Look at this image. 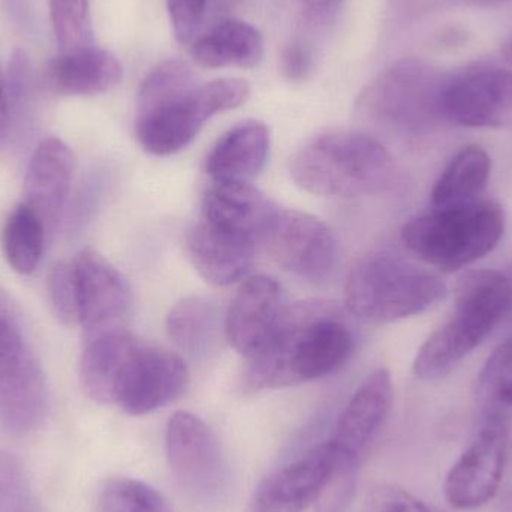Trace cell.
<instances>
[{"label": "cell", "instance_id": "1", "mask_svg": "<svg viewBox=\"0 0 512 512\" xmlns=\"http://www.w3.org/2000/svg\"><path fill=\"white\" fill-rule=\"evenodd\" d=\"M354 351V334L336 303L306 300L286 306L267 345L248 358L243 390L294 387L336 372Z\"/></svg>", "mask_w": 512, "mask_h": 512}, {"label": "cell", "instance_id": "2", "mask_svg": "<svg viewBox=\"0 0 512 512\" xmlns=\"http://www.w3.org/2000/svg\"><path fill=\"white\" fill-rule=\"evenodd\" d=\"M251 86L242 78L198 83L182 60L159 63L138 93L135 135L146 152L170 156L188 147L207 120L248 101Z\"/></svg>", "mask_w": 512, "mask_h": 512}, {"label": "cell", "instance_id": "3", "mask_svg": "<svg viewBox=\"0 0 512 512\" xmlns=\"http://www.w3.org/2000/svg\"><path fill=\"white\" fill-rule=\"evenodd\" d=\"M291 176L319 197H376L396 194L405 185L387 147L361 132H327L307 141L292 158Z\"/></svg>", "mask_w": 512, "mask_h": 512}, {"label": "cell", "instance_id": "4", "mask_svg": "<svg viewBox=\"0 0 512 512\" xmlns=\"http://www.w3.org/2000/svg\"><path fill=\"white\" fill-rule=\"evenodd\" d=\"M512 312V280L496 270L460 277L451 318L418 349L414 375L436 381L450 375Z\"/></svg>", "mask_w": 512, "mask_h": 512}, {"label": "cell", "instance_id": "5", "mask_svg": "<svg viewBox=\"0 0 512 512\" xmlns=\"http://www.w3.org/2000/svg\"><path fill=\"white\" fill-rule=\"evenodd\" d=\"M445 295L447 285L432 271L397 255L373 254L349 273L345 307L366 324H391L427 312Z\"/></svg>", "mask_w": 512, "mask_h": 512}, {"label": "cell", "instance_id": "6", "mask_svg": "<svg viewBox=\"0 0 512 512\" xmlns=\"http://www.w3.org/2000/svg\"><path fill=\"white\" fill-rule=\"evenodd\" d=\"M504 231V209L493 201H474L411 219L402 240L421 261L453 273L492 254Z\"/></svg>", "mask_w": 512, "mask_h": 512}, {"label": "cell", "instance_id": "7", "mask_svg": "<svg viewBox=\"0 0 512 512\" xmlns=\"http://www.w3.org/2000/svg\"><path fill=\"white\" fill-rule=\"evenodd\" d=\"M448 75L417 59H405L382 72L358 99V113L367 122L399 132L421 135L447 122L444 90Z\"/></svg>", "mask_w": 512, "mask_h": 512}, {"label": "cell", "instance_id": "8", "mask_svg": "<svg viewBox=\"0 0 512 512\" xmlns=\"http://www.w3.org/2000/svg\"><path fill=\"white\" fill-rule=\"evenodd\" d=\"M44 370L17 304L0 288V420L12 432L38 429L47 414Z\"/></svg>", "mask_w": 512, "mask_h": 512}, {"label": "cell", "instance_id": "9", "mask_svg": "<svg viewBox=\"0 0 512 512\" xmlns=\"http://www.w3.org/2000/svg\"><path fill=\"white\" fill-rule=\"evenodd\" d=\"M274 261L292 276L322 285L339 265V242L321 219L277 206L261 237Z\"/></svg>", "mask_w": 512, "mask_h": 512}, {"label": "cell", "instance_id": "10", "mask_svg": "<svg viewBox=\"0 0 512 512\" xmlns=\"http://www.w3.org/2000/svg\"><path fill=\"white\" fill-rule=\"evenodd\" d=\"M508 438V414L487 412L480 432L445 478L444 496L450 507L460 511L478 510L498 495L504 483Z\"/></svg>", "mask_w": 512, "mask_h": 512}, {"label": "cell", "instance_id": "11", "mask_svg": "<svg viewBox=\"0 0 512 512\" xmlns=\"http://www.w3.org/2000/svg\"><path fill=\"white\" fill-rule=\"evenodd\" d=\"M188 384V366L180 355L138 342L120 375L114 405L140 417L176 402Z\"/></svg>", "mask_w": 512, "mask_h": 512}, {"label": "cell", "instance_id": "12", "mask_svg": "<svg viewBox=\"0 0 512 512\" xmlns=\"http://www.w3.org/2000/svg\"><path fill=\"white\" fill-rule=\"evenodd\" d=\"M77 280L80 327L87 337L119 330L132 309V291L126 277L108 259L86 248L72 259Z\"/></svg>", "mask_w": 512, "mask_h": 512}, {"label": "cell", "instance_id": "13", "mask_svg": "<svg viewBox=\"0 0 512 512\" xmlns=\"http://www.w3.org/2000/svg\"><path fill=\"white\" fill-rule=\"evenodd\" d=\"M444 114L465 128L512 129V71L472 69L448 77Z\"/></svg>", "mask_w": 512, "mask_h": 512}, {"label": "cell", "instance_id": "14", "mask_svg": "<svg viewBox=\"0 0 512 512\" xmlns=\"http://www.w3.org/2000/svg\"><path fill=\"white\" fill-rule=\"evenodd\" d=\"M168 463L180 486L194 495H207L219 486L221 450L212 430L197 415H171L165 432Z\"/></svg>", "mask_w": 512, "mask_h": 512}, {"label": "cell", "instance_id": "15", "mask_svg": "<svg viewBox=\"0 0 512 512\" xmlns=\"http://www.w3.org/2000/svg\"><path fill=\"white\" fill-rule=\"evenodd\" d=\"M334 463L333 444L318 445L297 462L264 478L256 487L251 512H306L321 498Z\"/></svg>", "mask_w": 512, "mask_h": 512}, {"label": "cell", "instance_id": "16", "mask_svg": "<svg viewBox=\"0 0 512 512\" xmlns=\"http://www.w3.org/2000/svg\"><path fill=\"white\" fill-rule=\"evenodd\" d=\"M391 373L381 367L370 373L340 414L330 439L337 456L358 463L378 438L393 406Z\"/></svg>", "mask_w": 512, "mask_h": 512}, {"label": "cell", "instance_id": "17", "mask_svg": "<svg viewBox=\"0 0 512 512\" xmlns=\"http://www.w3.org/2000/svg\"><path fill=\"white\" fill-rule=\"evenodd\" d=\"M282 286L273 277L258 274L240 286L225 318V336L243 357H254L273 336L283 310Z\"/></svg>", "mask_w": 512, "mask_h": 512}, {"label": "cell", "instance_id": "18", "mask_svg": "<svg viewBox=\"0 0 512 512\" xmlns=\"http://www.w3.org/2000/svg\"><path fill=\"white\" fill-rule=\"evenodd\" d=\"M74 173V153L59 138H45L30 158L24 179V204L42 219L48 233L63 222Z\"/></svg>", "mask_w": 512, "mask_h": 512}, {"label": "cell", "instance_id": "19", "mask_svg": "<svg viewBox=\"0 0 512 512\" xmlns=\"http://www.w3.org/2000/svg\"><path fill=\"white\" fill-rule=\"evenodd\" d=\"M185 248L204 280L228 286L248 276L254 265L256 242L200 219L186 231Z\"/></svg>", "mask_w": 512, "mask_h": 512}, {"label": "cell", "instance_id": "20", "mask_svg": "<svg viewBox=\"0 0 512 512\" xmlns=\"http://www.w3.org/2000/svg\"><path fill=\"white\" fill-rule=\"evenodd\" d=\"M276 204L252 183H216L207 189L201 219L261 243Z\"/></svg>", "mask_w": 512, "mask_h": 512}, {"label": "cell", "instance_id": "21", "mask_svg": "<svg viewBox=\"0 0 512 512\" xmlns=\"http://www.w3.org/2000/svg\"><path fill=\"white\" fill-rule=\"evenodd\" d=\"M270 132L258 120H246L219 138L206 159V173L216 183H252L264 170Z\"/></svg>", "mask_w": 512, "mask_h": 512}, {"label": "cell", "instance_id": "22", "mask_svg": "<svg viewBox=\"0 0 512 512\" xmlns=\"http://www.w3.org/2000/svg\"><path fill=\"white\" fill-rule=\"evenodd\" d=\"M140 340L125 328L87 337L80 360V381L93 402L114 405L120 375Z\"/></svg>", "mask_w": 512, "mask_h": 512}, {"label": "cell", "instance_id": "23", "mask_svg": "<svg viewBox=\"0 0 512 512\" xmlns=\"http://www.w3.org/2000/svg\"><path fill=\"white\" fill-rule=\"evenodd\" d=\"M264 36L236 18L219 21L192 44L191 56L201 68H254L264 57Z\"/></svg>", "mask_w": 512, "mask_h": 512}, {"label": "cell", "instance_id": "24", "mask_svg": "<svg viewBox=\"0 0 512 512\" xmlns=\"http://www.w3.org/2000/svg\"><path fill=\"white\" fill-rule=\"evenodd\" d=\"M122 77L123 68L116 56L95 47L60 54L47 69L51 89L65 95H101L119 84Z\"/></svg>", "mask_w": 512, "mask_h": 512}, {"label": "cell", "instance_id": "25", "mask_svg": "<svg viewBox=\"0 0 512 512\" xmlns=\"http://www.w3.org/2000/svg\"><path fill=\"white\" fill-rule=\"evenodd\" d=\"M492 173V159L478 146H466L456 153L436 180L432 191L433 209L474 203L484 191Z\"/></svg>", "mask_w": 512, "mask_h": 512}, {"label": "cell", "instance_id": "26", "mask_svg": "<svg viewBox=\"0 0 512 512\" xmlns=\"http://www.w3.org/2000/svg\"><path fill=\"white\" fill-rule=\"evenodd\" d=\"M219 315L215 304L201 297L182 298L167 316V333L186 354L201 355L216 342Z\"/></svg>", "mask_w": 512, "mask_h": 512}, {"label": "cell", "instance_id": "27", "mask_svg": "<svg viewBox=\"0 0 512 512\" xmlns=\"http://www.w3.org/2000/svg\"><path fill=\"white\" fill-rule=\"evenodd\" d=\"M47 228L27 204L12 210L2 231V248L8 264L20 274H32L44 255Z\"/></svg>", "mask_w": 512, "mask_h": 512}, {"label": "cell", "instance_id": "28", "mask_svg": "<svg viewBox=\"0 0 512 512\" xmlns=\"http://www.w3.org/2000/svg\"><path fill=\"white\" fill-rule=\"evenodd\" d=\"M50 15L60 54L93 47L89 0H50Z\"/></svg>", "mask_w": 512, "mask_h": 512}, {"label": "cell", "instance_id": "29", "mask_svg": "<svg viewBox=\"0 0 512 512\" xmlns=\"http://www.w3.org/2000/svg\"><path fill=\"white\" fill-rule=\"evenodd\" d=\"M477 391L486 414H508L512 409V337L502 342L484 364Z\"/></svg>", "mask_w": 512, "mask_h": 512}, {"label": "cell", "instance_id": "30", "mask_svg": "<svg viewBox=\"0 0 512 512\" xmlns=\"http://www.w3.org/2000/svg\"><path fill=\"white\" fill-rule=\"evenodd\" d=\"M101 512H173L167 499L143 481L114 478L99 496Z\"/></svg>", "mask_w": 512, "mask_h": 512}, {"label": "cell", "instance_id": "31", "mask_svg": "<svg viewBox=\"0 0 512 512\" xmlns=\"http://www.w3.org/2000/svg\"><path fill=\"white\" fill-rule=\"evenodd\" d=\"M8 86L9 129L12 125L26 129L33 110V74L29 57L24 51H15L9 63ZM9 134V131H8Z\"/></svg>", "mask_w": 512, "mask_h": 512}, {"label": "cell", "instance_id": "32", "mask_svg": "<svg viewBox=\"0 0 512 512\" xmlns=\"http://www.w3.org/2000/svg\"><path fill=\"white\" fill-rule=\"evenodd\" d=\"M48 297L57 319L66 325L80 324L77 280L72 262H59L48 276Z\"/></svg>", "mask_w": 512, "mask_h": 512}, {"label": "cell", "instance_id": "33", "mask_svg": "<svg viewBox=\"0 0 512 512\" xmlns=\"http://www.w3.org/2000/svg\"><path fill=\"white\" fill-rule=\"evenodd\" d=\"M30 492L20 459L0 450V512H27Z\"/></svg>", "mask_w": 512, "mask_h": 512}, {"label": "cell", "instance_id": "34", "mask_svg": "<svg viewBox=\"0 0 512 512\" xmlns=\"http://www.w3.org/2000/svg\"><path fill=\"white\" fill-rule=\"evenodd\" d=\"M358 468L360 465L342 459L336 453L333 474L316 502V512H345L354 496Z\"/></svg>", "mask_w": 512, "mask_h": 512}, {"label": "cell", "instance_id": "35", "mask_svg": "<svg viewBox=\"0 0 512 512\" xmlns=\"http://www.w3.org/2000/svg\"><path fill=\"white\" fill-rule=\"evenodd\" d=\"M364 512H438L417 496L393 484L375 487L367 495Z\"/></svg>", "mask_w": 512, "mask_h": 512}, {"label": "cell", "instance_id": "36", "mask_svg": "<svg viewBox=\"0 0 512 512\" xmlns=\"http://www.w3.org/2000/svg\"><path fill=\"white\" fill-rule=\"evenodd\" d=\"M209 0H167L174 36L180 44H188L197 35Z\"/></svg>", "mask_w": 512, "mask_h": 512}, {"label": "cell", "instance_id": "37", "mask_svg": "<svg viewBox=\"0 0 512 512\" xmlns=\"http://www.w3.org/2000/svg\"><path fill=\"white\" fill-rule=\"evenodd\" d=\"M313 60L310 51L300 42H291L280 53V71L291 81H304L312 72Z\"/></svg>", "mask_w": 512, "mask_h": 512}, {"label": "cell", "instance_id": "38", "mask_svg": "<svg viewBox=\"0 0 512 512\" xmlns=\"http://www.w3.org/2000/svg\"><path fill=\"white\" fill-rule=\"evenodd\" d=\"M9 131V104H8V86L6 78L3 77L0 69V146L8 137Z\"/></svg>", "mask_w": 512, "mask_h": 512}, {"label": "cell", "instance_id": "39", "mask_svg": "<svg viewBox=\"0 0 512 512\" xmlns=\"http://www.w3.org/2000/svg\"><path fill=\"white\" fill-rule=\"evenodd\" d=\"M6 8L18 24L27 23L30 15V0H5Z\"/></svg>", "mask_w": 512, "mask_h": 512}, {"label": "cell", "instance_id": "40", "mask_svg": "<svg viewBox=\"0 0 512 512\" xmlns=\"http://www.w3.org/2000/svg\"><path fill=\"white\" fill-rule=\"evenodd\" d=\"M505 502L512 512V445L508 447L507 465H505Z\"/></svg>", "mask_w": 512, "mask_h": 512}, {"label": "cell", "instance_id": "41", "mask_svg": "<svg viewBox=\"0 0 512 512\" xmlns=\"http://www.w3.org/2000/svg\"><path fill=\"white\" fill-rule=\"evenodd\" d=\"M339 0H301L304 8L309 9L310 12H327L328 9L333 8L334 5H337Z\"/></svg>", "mask_w": 512, "mask_h": 512}, {"label": "cell", "instance_id": "42", "mask_svg": "<svg viewBox=\"0 0 512 512\" xmlns=\"http://www.w3.org/2000/svg\"><path fill=\"white\" fill-rule=\"evenodd\" d=\"M466 5L475 6V8H498V6L510 3L512 0H462Z\"/></svg>", "mask_w": 512, "mask_h": 512}, {"label": "cell", "instance_id": "43", "mask_svg": "<svg viewBox=\"0 0 512 512\" xmlns=\"http://www.w3.org/2000/svg\"><path fill=\"white\" fill-rule=\"evenodd\" d=\"M502 57H504L505 62L512 68V35L505 41V44L502 45Z\"/></svg>", "mask_w": 512, "mask_h": 512}, {"label": "cell", "instance_id": "44", "mask_svg": "<svg viewBox=\"0 0 512 512\" xmlns=\"http://www.w3.org/2000/svg\"><path fill=\"white\" fill-rule=\"evenodd\" d=\"M393 2H396V3H408V2H411V0H393Z\"/></svg>", "mask_w": 512, "mask_h": 512}, {"label": "cell", "instance_id": "45", "mask_svg": "<svg viewBox=\"0 0 512 512\" xmlns=\"http://www.w3.org/2000/svg\"><path fill=\"white\" fill-rule=\"evenodd\" d=\"M508 276H510V277H511V280H512V271H511V274H508Z\"/></svg>", "mask_w": 512, "mask_h": 512}]
</instances>
